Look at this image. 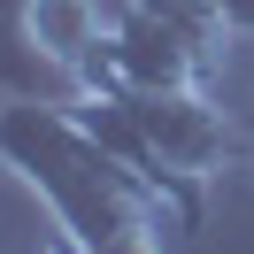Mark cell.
Returning a JSON list of instances; mask_svg holds the SVG:
<instances>
[{
  "instance_id": "2",
  "label": "cell",
  "mask_w": 254,
  "mask_h": 254,
  "mask_svg": "<svg viewBox=\"0 0 254 254\" xmlns=\"http://www.w3.org/2000/svg\"><path fill=\"white\" fill-rule=\"evenodd\" d=\"M223 47L231 31H223L216 0H124L77 93H185V85L216 77Z\"/></svg>"
},
{
  "instance_id": "1",
  "label": "cell",
  "mask_w": 254,
  "mask_h": 254,
  "mask_svg": "<svg viewBox=\"0 0 254 254\" xmlns=\"http://www.w3.org/2000/svg\"><path fill=\"white\" fill-rule=\"evenodd\" d=\"M0 170L47 208L54 239L77 254H170V200L77 116V100L8 93L0 100Z\"/></svg>"
},
{
  "instance_id": "3",
  "label": "cell",
  "mask_w": 254,
  "mask_h": 254,
  "mask_svg": "<svg viewBox=\"0 0 254 254\" xmlns=\"http://www.w3.org/2000/svg\"><path fill=\"white\" fill-rule=\"evenodd\" d=\"M16 39H23V54L39 69H62L69 93H77L85 62L108 39V16H100V0H23L16 8Z\"/></svg>"
},
{
  "instance_id": "4",
  "label": "cell",
  "mask_w": 254,
  "mask_h": 254,
  "mask_svg": "<svg viewBox=\"0 0 254 254\" xmlns=\"http://www.w3.org/2000/svg\"><path fill=\"white\" fill-rule=\"evenodd\" d=\"M216 16H223L231 39H254V0H216Z\"/></svg>"
},
{
  "instance_id": "5",
  "label": "cell",
  "mask_w": 254,
  "mask_h": 254,
  "mask_svg": "<svg viewBox=\"0 0 254 254\" xmlns=\"http://www.w3.org/2000/svg\"><path fill=\"white\" fill-rule=\"evenodd\" d=\"M62 254H77V247H62Z\"/></svg>"
}]
</instances>
